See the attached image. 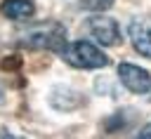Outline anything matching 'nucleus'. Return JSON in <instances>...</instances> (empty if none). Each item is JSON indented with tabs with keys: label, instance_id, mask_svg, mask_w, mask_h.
I'll return each mask as SVG.
<instances>
[{
	"label": "nucleus",
	"instance_id": "obj_1",
	"mask_svg": "<svg viewBox=\"0 0 151 139\" xmlns=\"http://www.w3.org/2000/svg\"><path fill=\"white\" fill-rule=\"evenodd\" d=\"M19 45L26 49H50L61 54L66 47V28L59 21H40L21 33Z\"/></svg>",
	"mask_w": 151,
	"mask_h": 139
},
{
	"label": "nucleus",
	"instance_id": "obj_2",
	"mask_svg": "<svg viewBox=\"0 0 151 139\" xmlns=\"http://www.w3.org/2000/svg\"><path fill=\"white\" fill-rule=\"evenodd\" d=\"M64 61L73 68H83V71H94V68H104L109 64L106 54L101 49H97V45L87 42V40H76L68 42L61 52Z\"/></svg>",
	"mask_w": 151,
	"mask_h": 139
},
{
	"label": "nucleus",
	"instance_id": "obj_3",
	"mask_svg": "<svg viewBox=\"0 0 151 139\" xmlns=\"http://www.w3.org/2000/svg\"><path fill=\"white\" fill-rule=\"evenodd\" d=\"M85 28H87L90 38H94L99 45H106V47L120 45V28H118V21L111 16L94 14L85 21Z\"/></svg>",
	"mask_w": 151,
	"mask_h": 139
},
{
	"label": "nucleus",
	"instance_id": "obj_4",
	"mask_svg": "<svg viewBox=\"0 0 151 139\" xmlns=\"http://www.w3.org/2000/svg\"><path fill=\"white\" fill-rule=\"evenodd\" d=\"M118 78L125 85V90L132 92V94H146L151 90V75H149V71L142 68V66H134L130 61L118 64Z\"/></svg>",
	"mask_w": 151,
	"mask_h": 139
},
{
	"label": "nucleus",
	"instance_id": "obj_5",
	"mask_svg": "<svg viewBox=\"0 0 151 139\" xmlns=\"http://www.w3.org/2000/svg\"><path fill=\"white\" fill-rule=\"evenodd\" d=\"M127 33H130L132 47L142 57L151 59V21L146 16H137V19H132L127 24Z\"/></svg>",
	"mask_w": 151,
	"mask_h": 139
},
{
	"label": "nucleus",
	"instance_id": "obj_6",
	"mask_svg": "<svg viewBox=\"0 0 151 139\" xmlns=\"http://www.w3.org/2000/svg\"><path fill=\"white\" fill-rule=\"evenodd\" d=\"M0 12H2V16L12 19V21H24L35 14V2L33 0H2Z\"/></svg>",
	"mask_w": 151,
	"mask_h": 139
},
{
	"label": "nucleus",
	"instance_id": "obj_7",
	"mask_svg": "<svg viewBox=\"0 0 151 139\" xmlns=\"http://www.w3.org/2000/svg\"><path fill=\"white\" fill-rule=\"evenodd\" d=\"M113 2L116 0H78V7L85 12H92V14H101V12L111 9Z\"/></svg>",
	"mask_w": 151,
	"mask_h": 139
},
{
	"label": "nucleus",
	"instance_id": "obj_8",
	"mask_svg": "<svg viewBox=\"0 0 151 139\" xmlns=\"http://www.w3.org/2000/svg\"><path fill=\"white\" fill-rule=\"evenodd\" d=\"M132 139H151V123H146L144 127H139L137 134H134Z\"/></svg>",
	"mask_w": 151,
	"mask_h": 139
},
{
	"label": "nucleus",
	"instance_id": "obj_9",
	"mask_svg": "<svg viewBox=\"0 0 151 139\" xmlns=\"http://www.w3.org/2000/svg\"><path fill=\"white\" fill-rule=\"evenodd\" d=\"M0 139H26V137H21V134H14V132H9L7 127H2V130H0Z\"/></svg>",
	"mask_w": 151,
	"mask_h": 139
},
{
	"label": "nucleus",
	"instance_id": "obj_10",
	"mask_svg": "<svg viewBox=\"0 0 151 139\" xmlns=\"http://www.w3.org/2000/svg\"><path fill=\"white\" fill-rule=\"evenodd\" d=\"M0 101H2V90H0Z\"/></svg>",
	"mask_w": 151,
	"mask_h": 139
}]
</instances>
